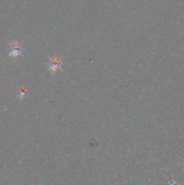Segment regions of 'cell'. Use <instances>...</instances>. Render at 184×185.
<instances>
[{
	"mask_svg": "<svg viewBox=\"0 0 184 185\" xmlns=\"http://www.w3.org/2000/svg\"><path fill=\"white\" fill-rule=\"evenodd\" d=\"M48 65L50 70H52V72H56L58 70L61 68V61L58 56L52 57V58H50V60H49Z\"/></svg>",
	"mask_w": 184,
	"mask_h": 185,
	"instance_id": "1",
	"label": "cell"
},
{
	"mask_svg": "<svg viewBox=\"0 0 184 185\" xmlns=\"http://www.w3.org/2000/svg\"><path fill=\"white\" fill-rule=\"evenodd\" d=\"M21 52H22V46H21V44H19L16 42H13L11 45V55H14L15 57L18 56L19 54H21Z\"/></svg>",
	"mask_w": 184,
	"mask_h": 185,
	"instance_id": "2",
	"label": "cell"
}]
</instances>
